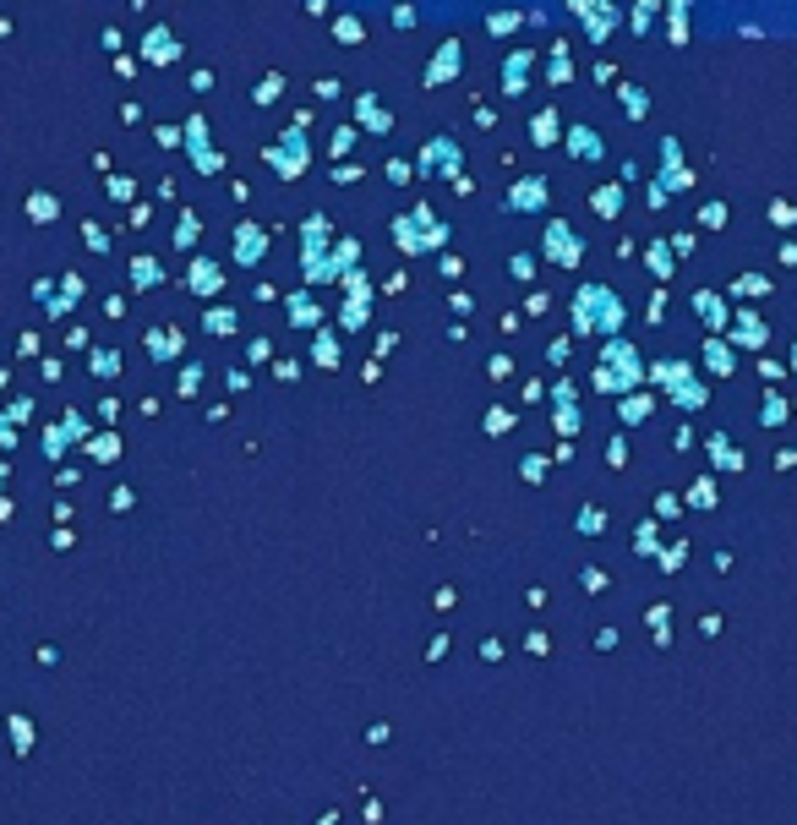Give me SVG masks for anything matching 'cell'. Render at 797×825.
<instances>
[{
  "instance_id": "6da1fadb",
  "label": "cell",
  "mask_w": 797,
  "mask_h": 825,
  "mask_svg": "<svg viewBox=\"0 0 797 825\" xmlns=\"http://www.w3.org/2000/svg\"><path fill=\"white\" fill-rule=\"evenodd\" d=\"M574 328L579 334H617L623 328V306L612 290H601V285H590L574 296Z\"/></svg>"
},
{
  "instance_id": "7a4b0ae2",
  "label": "cell",
  "mask_w": 797,
  "mask_h": 825,
  "mask_svg": "<svg viewBox=\"0 0 797 825\" xmlns=\"http://www.w3.org/2000/svg\"><path fill=\"white\" fill-rule=\"evenodd\" d=\"M628 383H639V350L623 345V339H612V345H606V361L595 367V388H606V394H628Z\"/></svg>"
},
{
  "instance_id": "3957f363",
  "label": "cell",
  "mask_w": 797,
  "mask_h": 825,
  "mask_svg": "<svg viewBox=\"0 0 797 825\" xmlns=\"http://www.w3.org/2000/svg\"><path fill=\"white\" fill-rule=\"evenodd\" d=\"M421 170H426V175H437V170H459V148H453V137H437L432 148H426V159H421Z\"/></svg>"
},
{
  "instance_id": "277c9868",
  "label": "cell",
  "mask_w": 797,
  "mask_h": 825,
  "mask_svg": "<svg viewBox=\"0 0 797 825\" xmlns=\"http://www.w3.org/2000/svg\"><path fill=\"white\" fill-rule=\"evenodd\" d=\"M508 203H513V208H541V203H546V186H541V181H519V186L508 192Z\"/></svg>"
},
{
  "instance_id": "5b68a950",
  "label": "cell",
  "mask_w": 797,
  "mask_h": 825,
  "mask_svg": "<svg viewBox=\"0 0 797 825\" xmlns=\"http://www.w3.org/2000/svg\"><path fill=\"white\" fill-rule=\"evenodd\" d=\"M546 246H552V257H563V263H574V257H579V246H574V235H568V225H552V235H546Z\"/></svg>"
},
{
  "instance_id": "8992f818",
  "label": "cell",
  "mask_w": 797,
  "mask_h": 825,
  "mask_svg": "<svg viewBox=\"0 0 797 825\" xmlns=\"http://www.w3.org/2000/svg\"><path fill=\"white\" fill-rule=\"evenodd\" d=\"M568 137H574V143H568V148L579 153V159H601V137H595V132H590V126H574V132H568Z\"/></svg>"
},
{
  "instance_id": "52a82bcc",
  "label": "cell",
  "mask_w": 797,
  "mask_h": 825,
  "mask_svg": "<svg viewBox=\"0 0 797 825\" xmlns=\"http://www.w3.org/2000/svg\"><path fill=\"white\" fill-rule=\"evenodd\" d=\"M694 306H699V317H705V323H716V328L726 323V306L710 296V290H699V296H694Z\"/></svg>"
},
{
  "instance_id": "ba28073f",
  "label": "cell",
  "mask_w": 797,
  "mask_h": 825,
  "mask_svg": "<svg viewBox=\"0 0 797 825\" xmlns=\"http://www.w3.org/2000/svg\"><path fill=\"white\" fill-rule=\"evenodd\" d=\"M705 361H710V367H716V372H732V367H737V361H732V350H726V345H716V339H710V345H705Z\"/></svg>"
},
{
  "instance_id": "9c48e42d",
  "label": "cell",
  "mask_w": 797,
  "mask_h": 825,
  "mask_svg": "<svg viewBox=\"0 0 797 825\" xmlns=\"http://www.w3.org/2000/svg\"><path fill=\"white\" fill-rule=\"evenodd\" d=\"M552 132H557V115H552V110H541V115L530 121V137H535V143H552Z\"/></svg>"
},
{
  "instance_id": "30bf717a",
  "label": "cell",
  "mask_w": 797,
  "mask_h": 825,
  "mask_svg": "<svg viewBox=\"0 0 797 825\" xmlns=\"http://www.w3.org/2000/svg\"><path fill=\"white\" fill-rule=\"evenodd\" d=\"M448 72H459V44H442V61L432 66V82H437V77H448Z\"/></svg>"
},
{
  "instance_id": "8fae6325",
  "label": "cell",
  "mask_w": 797,
  "mask_h": 825,
  "mask_svg": "<svg viewBox=\"0 0 797 825\" xmlns=\"http://www.w3.org/2000/svg\"><path fill=\"white\" fill-rule=\"evenodd\" d=\"M645 416H650V399H645V394L623 399V421H645Z\"/></svg>"
},
{
  "instance_id": "7c38bea8",
  "label": "cell",
  "mask_w": 797,
  "mask_h": 825,
  "mask_svg": "<svg viewBox=\"0 0 797 825\" xmlns=\"http://www.w3.org/2000/svg\"><path fill=\"white\" fill-rule=\"evenodd\" d=\"M290 317L300 323V328H311V323H317V306H311L306 296H295V312H290Z\"/></svg>"
},
{
  "instance_id": "4fadbf2b",
  "label": "cell",
  "mask_w": 797,
  "mask_h": 825,
  "mask_svg": "<svg viewBox=\"0 0 797 825\" xmlns=\"http://www.w3.org/2000/svg\"><path fill=\"white\" fill-rule=\"evenodd\" d=\"M311 356H317L322 367H339V345H333V339H317V350H311Z\"/></svg>"
},
{
  "instance_id": "5bb4252c",
  "label": "cell",
  "mask_w": 797,
  "mask_h": 825,
  "mask_svg": "<svg viewBox=\"0 0 797 825\" xmlns=\"http://www.w3.org/2000/svg\"><path fill=\"white\" fill-rule=\"evenodd\" d=\"M623 110H628V115H645V93H639V88H623Z\"/></svg>"
},
{
  "instance_id": "9a60e30c",
  "label": "cell",
  "mask_w": 797,
  "mask_h": 825,
  "mask_svg": "<svg viewBox=\"0 0 797 825\" xmlns=\"http://www.w3.org/2000/svg\"><path fill=\"white\" fill-rule=\"evenodd\" d=\"M743 345H765V323H754V317H743Z\"/></svg>"
},
{
  "instance_id": "2e32d148",
  "label": "cell",
  "mask_w": 797,
  "mask_h": 825,
  "mask_svg": "<svg viewBox=\"0 0 797 825\" xmlns=\"http://www.w3.org/2000/svg\"><path fill=\"white\" fill-rule=\"evenodd\" d=\"M726 443H732V438H721V432H716V438H710V454H716V459H721V465H737V454L726 449Z\"/></svg>"
},
{
  "instance_id": "e0dca14e",
  "label": "cell",
  "mask_w": 797,
  "mask_h": 825,
  "mask_svg": "<svg viewBox=\"0 0 797 825\" xmlns=\"http://www.w3.org/2000/svg\"><path fill=\"white\" fill-rule=\"evenodd\" d=\"M650 268H655V274H661V279H666V274H672V257H666V246H650Z\"/></svg>"
},
{
  "instance_id": "ac0fdd59",
  "label": "cell",
  "mask_w": 797,
  "mask_h": 825,
  "mask_svg": "<svg viewBox=\"0 0 797 825\" xmlns=\"http://www.w3.org/2000/svg\"><path fill=\"white\" fill-rule=\"evenodd\" d=\"M699 225L721 230V225H726V208H721V203H710V208H705V214H699Z\"/></svg>"
},
{
  "instance_id": "d6986e66",
  "label": "cell",
  "mask_w": 797,
  "mask_h": 825,
  "mask_svg": "<svg viewBox=\"0 0 797 825\" xmlns=\"http://www.w3.org/2000/svg\"><path fill=\"white\" fill-rule=\"evenodd\" d=\"M579 530H584V536H601V514H595V509H584V514H579Z\"/></svg>"
},
{
  "instance_id": "ffe728a7",
  "label": "cell",
  "mask_w": 797,
  "mask_h": 825,
  "mask_svg": "<svg viewBox=\"0 0 797 825\" xmlns=\"http://www.w3.org/2000/svg\"><path fill=\"white\" fill-rule=\"evenodd\" d=\"M344 323H350V328H361V323H366V306H361V301H350V306H344Z\"/></svg>"
},
{
  "instance_id": "44dd1931",
  "label": "cell",
  "mask_w": 797,
  "mask_h": 825,
  "mask_svg": "<svg viewBox=\"0 0 797 825\" xmlns=\"http://www.w3.org/2000/svg\"><path fill=\"white\" fill-rule=\"evenodd\" d=\"M792 356H797V350H792ZM792 367H797V361H792Z\"/></svg>"
}]
</instances>
